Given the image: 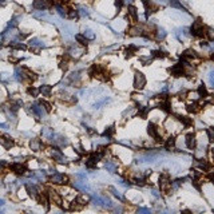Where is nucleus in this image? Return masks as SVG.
I'll return each mask as SVG.
<instances>
[{
	"instance_id": "obj_1",
	"label": "nucleus",
	"mask_w": 214,
	"mask_h": 214,
	"mask_svg": "<svg viewBox=\"0 0 214 214\" xmlns=\"http://www.w3.org/2000/svg\"><path fill=\"white\" fill-rule=\"evenodd\" d=\"M147 132H149V135H150L153 139L157 141V142H163L162 136H161V134H159V128H158V126H157L155 123L150 122L147 124Z\"/></svg>"
},
{
	"instance_id": "obj_2",
	"label": "nucleus",
	"mask_w": 214,
	"mask_h": 214,
	"mask_svg": "<svg viewBox=\"0 0 214 214\" xmlns=\"http://www.w3.org/2000/svg\"><path fill=\"white\" fill-rule=\"evenodd\" d=\"M145 86H146V76L142 72L136 71L134 75V87L136 90H143Z\"/></svg>"
},
{
	"instance_id": "obj_3",
	"label": "nucleus",
	"mask_w": 214,
	"mask_h": 214,
	"mask_svg": "<svg viewBox=\"0 0 214 214\" xmlns=\"http://www.w3.org/2000/svg\"><path fill=\"white\" fill-rule=\"evenodd\" d=\"M170 187H171L170 177H169V174H162L159 177V189L166 193V191H170Z\"/></svg>"
},
{
	"instance_id": "obj_4",
	"label": "nucleus",
	"mask_w": 214,
	"mask_h": 214,
	"mask_svg": "<svg viewBox=\"0 0 214 214\" xmlns=\"http://www.w3.org/2000/svg\"><path fill=\"white\" fill-rule=\"evenodd\" d=\"M50 181H51L52 183L63 185V183H67V182H68V178H67V175L62 174V173H58V171H55L54 174H52V175L50 177Z\"/></svg>"
},
{
	"instance_id": "obj_5",
	"label": "nucleus",
	"mask_w": 214,
	"mask_h": 214,
	"mask_svg": "<svg viewBox=\"0 0 214 214\" xmlns=\"http://www.w3.org/2000/svg\"><path fill=\"white\" fill-rule=\"evenodd\" d=\"M48 198L52 204H55L56 206L62 208V197L59 195V193L56 190H52V189H48Z\"/></svg>"
},
{
	"instance_id": "obj_6",
	"label": "nucleus",
	"mask_w": 214,
	"mask_h": 214,
	"mask_svg": "<svg viewBox=\"0 0 214 214\" xmlns=\"http://www.w3.org/2000/svg\"><path fill=\"white\" fill-rule=\"evenodd\" d=\"M52 158H54V161H56V162H59V163H67L68 162V159L64 157L63 151L58 147L52 149Z\"/></svg>"
},
{
	"instance_id": "obj_7",
	"label": "nucleus",
	"mask_w": 214,
	"mask_h": 214,
	"mask_svg": "<svg viewBox=\"0 0 214 214\" xmlns=\"http://www.w3.org/2000/svg\"><path fill=\"white\" fill-rule=\"evenodd\" d=\"M170 72H171L173 76H175V78H178V76H183V74H185V64L182 62L174 64V66L171 67Z\"/></svg>"
},
{
	"instance_id": "obj_8",
	"label": "nucleus",
	"mask_w": 214,
	"mask_h": 214,
	"mask_svg": "<svg viewBox=\"0 0 214 214\" xmlns=\"http://www.w3.org/2000/svg\"><path fill=\"white\" fill-rule=\"evenodd\" d=\"M185 143H186V147L190 149V150H195L197 147V139H195V135L193 132H189L185 136Z\"/></svg>"
},
{
	"instance_id": "obj_9",
	"label": "nucleus",
	"mask_w": 214,
	"mask_h": 214,
	"mask_svg": "<svg viewBox=\"0 0 214 214\" xmlns=\"http://www.w3.org/2000/svg\"><path fill=\"white\" fill-rule=\"evenodd\" d=\"M31 110H32V114L35 115V118H38V119H42L43 116H44V114H46V110L43 108V106L40 107V103L38 104V103H34L31 106Z\"/></svg>"
},
{
	"instance_id": "obj_10",
	"label": "nucleus",
	"mask_w": 214,
	"mask_h": 214,
	"mask_svg": "<svg viewBox=\"0 0 214 214\" xmlns=\"http://www.w3.org/2000/svg\"><path fill=\"white\" fill-rule=\"evenodd\" d=\"M11 170L15 171L16 174H19V175H23V174H26V171H28L27 167H26V165H22L20 162L12 163V165H11Z\"/></svg>"
},
{
	"instance_id": "obj_11",
	"label": "nucleus",
	"mask_w": 214,
	"mask_h": 214,
	"mask_svg": "<svg viewBox=\"0 0 214 214\" xmlns=\"http://www.w3.org/2000/svg\"><path fill=\"white\" fill-rule=\"evenodd\" d=\"M194 165L197 167H199L201 170H204V171H210L212 170L210 163H209L208 161H205V159H194Z\"/></svg>"
},
{
	"instance_id": "obj_12",
	"label": "nucleus",
	"mask_w": 214,
	"mask_h": 214,
	"mask_svg": "<svg viewBox=\"0 0 214 214\" xmlns=\"http://www.w3.org/2000/svg\"><path fill=\"white\" fill-rule=\"evenodd\" d=\"M177 120L179 123H182L183 127H191L193 126V119L189 118V116H185V115H175Z\"/></svg>"
},
{
	"instance_id": "obj_13",
	"label": "nucleus",
	"mask_w": 214,
	"mask_h": 214,
	"mask_svg": "<svg viewBox=\"0 0 214 214\" xmlns=\"http://www.w3.org/2000/svg\"><path fill=\"white\" fill-rule=\"evenodd\" d=\"M74 187H75V189H78V190H80V191H83V193H86V191H90V190H91L90 185H88V183L86 182V179H84V181H78V182H75V183H74Z\"/></svg>"
},
{
	"instance_id": "obj_14",
	"label": "nucleus",
	"mask_w": 214,
	"mask_h": 214,
	"mask_svg": "<svg viewBox=\"0 0 214 214\" xmlns=\"http://www.w3.org/2000/svg\"><path fill=\"white\" fill-rule=\"evenodd\" d=\"M26 189H27V191H28V194H30L32 198H38V195L40 194V191L38 190V187L35 186V185H31V183H27L26 185Z\"/></svg>"
},
{
	"instance_id": "obj_15",
	"label": "nucleus",
	"mask_w": 214,
	"mask_h": 214,
	"mask_svg": "<svg viewBox=\"0 0 214 214\" xmlns=\"http://www.w3.org/2000/svg\"><path fill=\"white\" fill-rule=\"evenodd\" d=\"M48 6H50L48 0H35V2L32 3V7H34L35 10H40V11H43L44 8H47Z\"/></svg>"
},
{
	"instance_id": "obj_16",
	"label": "nucleus",
	"mask_w": 214,
	"mask_h": 214,
	"mask_svg": "<svg viewBox=\"0 0 214 214\" xmlns=\"http://www.w3.org/2000/svg\"><path fill=\"white\" fill-rule=\"evenodd\" d=\"M0 143H2L6 149H11L14 146V139L8 135H3V136H0Z\"/></svg>"
},
{
	"instance_id": "obj_17",
	"label": "nucleus",
	"mask_w": 214,
	"mask_h": 214,
	"mask_svg": "<svg viewBox=\"0 0 214 214\" xmlns=\"http://www.w3.org/2000/svg\"><path fill=\"white\" fill-rule=\"evenodd\" d=\"M30 147L32 149V151H40L42 150V147H43V143H42V141L40 139L35 138L30 142Z\"/></svg>"
},
{
	"instance_id": "obj_18",
	"label": "nucleus",
	"mask_w": 214,
	"mask_h": 214,
	"mask_svg": "<svg viewBox=\"0 0 214 214\" xmlns=\"http://www.w3.org/2000/svg\"><path fill=\"white\" fill-rule=\"evenodd\" d=\"M165 149L167 151H171L175 149V138L174 136H169V138L165 141Z\"/></svg>"
},
{
	"instance_id": "obj_19",
	"label": "nucleus",
	"mask_w": 214,
	"mask_h": 214,
	"mask_svg": "<svg viewBox=\"0 0 214 214\" xmlns=\"http://www.w3.org/2000/svg\"><path fill=\"white\" fill-rule=\"evenodd\" d=\"M104 167H106V170L108 173H116V170H118V165L114 161H106L104 162Z\"/></svg>"
},
{
	"instance_id": "obj_20",
	"label": "nucleus",
	"mask_w": 214,
	"mask_h": 214,
	"mask_svg": "<svg viewBox=\"0 0 214 214\" xmlns=\"http://www.w3.org/2000/svg\"><path fill=\"white\" fill-rule=\"evenodd\" d=\"M186 110L189 112H193V114H195V112H198L201 110V104L197 102V100H193V102L186 107Z\"/></svg>"
},
{
	"instance_id": "obj_21",
	"label": "nucleus",
	"mask_w": 214,
	"mask_h": 214,
	"mask_svg": "<svg viewBox=\"0 0 214 214\" xmlns=\"http://www.w3.org/2000/svg\"><path fill=\"white\" fill-rule=\"evenodd\" d=\"M42 134L44 138H47V139H50V141H54V136H55V132L52 128H48V127H44L43 130H42Z\"/></svg>"
},
{
	"instance_id": "obj_22",
	"label": "nucleus",
	"mask_w": 214,
	"mask_h": 214,
	"mask_svg": "<svg viewBox=\"0 0 214 214\" xmlns=\"http://www.w3.org/2000/svg\"><path fill=\"white\" fill-rule=\"evenodd\" d=\"M114 132H115V127H114V126H110V127H107L106 130L103 131L102 136H103V138H107L108 141H111L112 135H114Z\"/></svg>"
},
{
	"instance_id": "obj_23",
	"label": "nucleus",
	"mask_w": 214,
	"mask_h": 214,
	"mask_svg": "<svg viewBox=\"0 0 214 214\" xmlns=\"http://www.w3.org/2000/svg\"><path fill=\"white\" fill-rule=\"evenodd\" d=\"M39 92H42L44 96H51V92H52V87L48 86V84H43V86L39 87Z\"/></svg>"
},
{
	"instance_id": "obj_24",
	"label": "nucleus",
	"mask_w": 214,
	"mask_h": 214,
	"mask_svg": "<svg viewBox=\"0 0 214 214\" xmlns=\"http://www.w3.org/2000/svg\"><path fill=\"white\" fill-rule=\"evenodd\" d=\"M197 92H198L199 98H206V96L209 95V92H208V90H206V86H205L204 83L198 86V88H197Z\"/></svg>"
},
{
	"instance_id": "obj_25",
	"label": "nucleus",
	"mask_w": 214,
	"mask_h": 214,
	"mask_svg": "<svg viewBox=\"0 0 214 214\" xmlns=\"http://www.w3.org/2000/svg\"><path fill=\"white\" fill-rule=\"evenodd\" d=\"M127 11H128V16L132 19V20H138V12H136V8L134 6H128L127 8Z\"/></svg>"
},
{
	"instance_id": "obj_26",
	"label": "nucleus",
	"mask_w": 214,
	"mask_h": 214,
	"mask_svg": "<svg viewBox=\"0 0 214 214\" xmlns=\"http://www.w3.org/2000/svg\"><path fill=\"white\" fill-rule=\"evenodd\" d=\"M110 100H111V98H108V96H104V98L99 99L98 102L94 103V108H100L102 106H104V104H107L108 102H110Z\"/></svg>"
},
{
	"instance_id": "obj_27",
	"label": "nucleus",
	"mask_w": 214,
	"mask_h": 214,
	"mask_svg": "<svg viewBox=\"0 0 214 214\" xmlns=\"http://www.w3.org/2000/svg\"><path fill=\"white\" fill-rule=\"evenodd\" d=\"M154 35H155V39L158 40V42H162V40H165V38H166V31L158 28V30H155Z\"/></svg>"
},
{
	"instance_id": "obj_28",
	"label": "nucleus",
	"mask_w": 214,
	"mask_h": 214,
	"mask_svg": "<svg viewBox=\"0 0 214 214\" xmlns=\"http://www.w3.org/2000/svg\"><path fill=\"white\" fill-rule=\"evenodd\" d=\"M149 112H150V107H147V106L138 107V115L141 116V118H146Z\"/></svg>"
},
{
	"instance_id": "obj_29",
	"label": "nucleus",
	"mask_w": 214,
	"mask_h": 214,
	"mask_svg": "<svg viewBox=\"0 0 214 214\" xmlns=\"http://www.w3.org/2000/svg\"><path fill=\"white\" fill-rule=\"evenodd\" d=\"M205 36L208 38V40L213 42V40H214V28H212V27H205Z\"/></svg>"
},
{
	"instance_id": "obj_30",
	"label": "nucleus",
	"mask_w": 214,
	"mask_h": 214,
	"mask_svg": "<svg viewBox=\"0 0 214 214\" xmlns=\"http://www.w3.org/2000/svg\"><path fill=\"white\" fill-rule=\"evenodd\" d=\"M170 6H171L173 8H178V10L186 12V8L182 6V3H181L179 0H170Z\"/></svg>"
},
{
	"instance_id": "obj_31",
	"label": "nucleus",
	"mask_w": 214,
	"mask_h": 214,
	"mask_svg": "<svg viewBox=\"0 0 214 214\" xmlns=\"http://www.w3.org/2000/svg\"><path fill=\"white\" fill-rule=\"evenodd\" d=\"M108 191H111V193H112V195L116 197V198H118L119 201H122V202L124 201V197H123L122 194H120V193H119L118 190H116V189H115L114 186H110V187H108Z\"/></svg>"
},
{
	"instance_id": "obj_32",
	"label": "nucleus",
	"mask_w": 214,
	"mask_h": 214,
	"mask_svg": "<svg viewBox=\"0 0 214 214\" xmlns=\"http://www.w3.org/2000/svg\"><path fill=\"white\" fill-rule=\"evenodd\" d=\"M75 40L80 44V46H87V38H86L84 35L76 34V35H75Z\"/></svg>"
},
{
	"instance_id": "obj_33",
	"label": "nucleus",
	"mask_w": 214,
	"mask_h": 214,
	"mask_svg": "<svg viewBox=\"0 0 214 214\" xmlns=\"http://www.w3.org/2000/svg\"><path fill=\"white\" fill-rule=\"evenodd\" d=\"M151 58H161V59H163V58H166V52H163L161 50H155V51L151 52Z\"/></svg>"
},
{
	"instance_id": "obj_34",
	"label": "nucleus",
	"mask_w": 214,
	"mask_h": 214,
	"mask_svg": "<svg viewBox=\"0 0 214 214\" xmlns=\"http://www.w3.org/2000/svg\"><path fill=\"white\" fill-rule=\"evenodd\" d=\"M30 43H31V46H32V47H39V48L46 47V44H44V42H42V40H39V39H32Z\"/></svg>"
},
{
	"instance_id": "obj_35",
	"label": "nucleus",
	"mask_w": 214,
	"mask_h": 214,
	"mask_svg": "<svg viewBox=\"0 0 214 214\" xmlns=\"http://www.w3.org/2000/svg\"><path fill=\"white\" fill-rule=\"evenodd\" d=\"M138 51V47L135 46H128V48H126V56L127 58H130V56L134 55V52Z\"/></svg>"
},
{
	"instance_id": "obj_36",
	"label": "nucleus",
	"mask_w": 214,
	"mask_h": 214,
	"mask_svg": "<svg viewBox=\"0 0 214 214\" xmlns=\"http://www.w3.org/2000/svg\"><path fill=\"white\" fill-rule=\"evenodd\" d=\"M206 135H208V141H210V142H214V127L206 128Z\"/></svg>"
},
{
	"instance_id": "obj_37",
	"label": "nucleus",
	"mask_w": 214,
	"mask_h": 214,
	"mask_svg": "<svg viewBox=\"0 0 214 214\" xmlns=\"http://www.w3.org/2000/svg\"><path fill=\"white\" fill-rule=\"evenodd\" d=\"M40 106H43L44 107V110H46L47 112H50L51 111V104L48 103V102H46V100H40Z\"/></svg>"
},
{
	"instance_id": "obj_38",
	"label": "nucleus",
	"mask_w": 214,
	"mask_h": 214,
	"mask_svg": "<svg viewBox=\"0 0 214 214\" xmlns=\"http://www.w3.org/2000/svg\"><path fill=\"white\" fill-rule=\"evenodd\" d=\"M83 35H84V36H86V38H87V40H92V39L95 38L94 32H92L91 30H86V31H84V34H83Z\"/></svg>"
},
{
	"instance_id": "obj_39",
	"label": "nucleus",
	"mask_w": 214,
	"mask_h": 214,
	"mask_svg": "<svg viewBox=\"0 0 214 214\" xmlns=\"http://www.w3.org/2000/svg\"><path fill=\"white\" fill-rule=\"evenodd\" d=\"M10 80H11V75H8V74H2V75H0V82L7 83V82H10Z\"/></svg>"
},
{
	"instance_id": "obj_40",
	"label": "nucleus",
	"mask_w": 214,
	"mask_h": 214,
	"mask_svg": "<svg viewBox=\"0 0 214 214\" xmlns=\"http://www.w3.org/2000/svg\"><path fill=\"white\" fill-rule=\"evenodd\" d=\"M28 94L32 95V96H38V94H39V88L30 87V88H28Z\"/></svg>"
},
{
	"instance_id": "obj_41",
	"label": "nucleus",
	"mask_w": 214,
	"mask_h": 214,
	"mask_svg": "<svg viewBox=\"0 0 214 214\" xmlns=\"http://www.w3.org/2000/svg\"><path fill=\"white\" fill-rule=\"evenodd\" d=\"M209 80H210V84L214 88V70H212L210 72H209Z\"/></svg>"
},
{
	"instance_id": "obj_42",
	"label": "nucleus",
	"mask_w": 214,
	"mask_h": 214,
	"mask_svg": "<svg viewBox=\"0 0 214 214\" xmlns=\"http://www.w3.org/2000/svg\"><path fill=\"white\" fill-rule=\"evenodd\" d=\"M78 12H79V14L82 15V16H88V14H90V12H88L86 8H80V11H78Z\"/></svg>"
},
{
	"instance_id": "obj_43",
	"label": "nucleus",
	"mask_w": 214,
	"mask_h": 214,
	"mask_svg": "<svg viewBox=\"0 0 214 214\" xmlns=\"http://www.w3.org/2000/svg\"><path fill=\"white\" fill-rule=\"evenodd\" d=\"M138 213H151V210H150V209H147V208H139L138 209Z\"/></svg>"
},
{
	"instance_id": "obj_44",
	"label": "nucleus",
	"mask_w": 214,
	"mask_h": 214,
	"mask_svg": "<svg viewBox=\"0 0 214 214\" xmlns=\"http://www.w3.org/2000/svg\"><path fill=\"white\" fill-rule=\"evenodd\" d=\"M151 195H153V197H155V198H159V197H161L159 191H158V190H155V189H153V190H151Z\"/></svg>"
},
{
	"instance_id": "obj_45",
	"label": "nucleus",
	"mask_w": 214,
	"mask_h": 214,
	"mask_svg": "<svg viewBox=\"0 0 214 214\" xmlns=\"http://www.w3.org/2000/svg\"><path fill=\"white\" fill-rule=\"evenodd\" d=\"M6 166V162H4V161H0V171L3 170V167Z\"/></svg>"
},
{
	"instance_id": "obj_46",
	"label": "nucleus",
	"mask_w": 214,
	"mask_h": 214,
	"mask_svg": "<svg viewBox=\"0 0 214 214\" xmlns=\"http://www.w3.org/2000/svg\"><path fill=\"white\" fill-rule=\"evenodd\" d=\"M7 127L8 126H7L6 123H0V128H4V130H7Z\"/></svg>"
},
{
	"instance_id": "obj_47",
	"label": "nucleus",
	"mask_w": 214,
	"mask_h": 214,
	"mask_svg": "<svg viewBox=\"0 0 214 214\" xmlns=\"http://www.w3.org/2000/svg\"><path fill=\"white\" fill-rule=\"evenodd\" d=\"M212 157H213V159H214V147L212 149Z\"/></svg>"
},
{
	"instance_id": "obj_48",
	"label": "nucleus",
	"mask_w": 214,
	"mask_h": 214,
	"mask_svg": "<svg viewBox=\"0 0 214 214\" xmlns=\"http://www.w3.org/2000/svg\"><path fill=\"white\" fill-rule=\"evenodd\" d=\"M3 205H4V201H3V199H0V206H3Z\"/></svg>"
},
{
	"instance_id": "obj_49",
	"label": "nucleus",
	"mask_w": 214,
	"mask_h": 214,
	"mask_svg": "<svg viewBox=\"0 0 214 214\" xmlns=\"http://www.w3.org/2000/svg\"><path fill=\"white\" fill-rule=\"evenodd\" d=\"M212 60H213V62H214V52H213V55H212Z\"/></svg>"
}]
</instances>
